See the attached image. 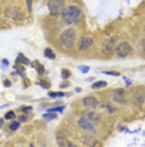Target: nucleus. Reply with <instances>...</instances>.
<instances>
[{
	"instance_id": "nucleus-1",
	"label": "nucleus",
	"mask_w": 145,
	"mask_h": 147,
	"mask_svg": "<svg viewBox=\"0 0 145 147\" xmlns=\"http://www.w3.org/2000/svg\"><path fill=\"white\" fill-rule=\"evenodd\" d=\"M63 20L67 24H75L81 16V10L80 8L76 5H69L67 8H64V10L61 13Z\"/></svg>"
},
{
	"instance_id": "nucleus-2",
	"label": "nucleus",
	"mask_w": 145,
	"mask_h": 147,
	"mask_svg": "<svg viewBox=\"0 0 145 147\" xmlns=\"http://www.w3.org/2000/svg\"><path fill=\"white\" fill-rule=\"evenodd\" d=\"M75 43V30L74 29H67L60 35V44L65 49H70Z\"/></svg>"
},
{
	"instance_id": "nucleus-3",
	"label": "nucleus",
	"mask_w": 145,
	"mask_h": 147,
	"mask_svg": "<svg viewBox=\"0 0 145 147\" xmlns=\"http://www.w3.org/2000/svg\"><path fill=\"white\" fill-rule=\"evenodd\" d=\"M64 8H65L64 0H49L48 1V9L53 15L61 14Z\"/></svg>"
},
{
	"instance_id": "nucleus-4",
	"label": "nucleus",
	"mask_w": 145,
	"mask_h": 147,
	"mask_svg": "<svg viewBox=\"0 0 145 147\" xmlns=\"http://www.w3.org/2000/svg\"><path fill=\"white\" fill-rule=\"evenodd\" d=\"M115 52H116V55L119 57V58H125V57L131 52V47H130L129 43L121 42V43H119V44L116 45Z\"/></svg>"
},
{
	"instance_id": "nucleus-5",
	"label": "nucleus",
	"mask_w": 145,
	"mask_h": 147,
	"mask_svg": "<svg viewBox=\"0 0 145 147\" xmlns=\"http://www.w3.org/2000/svg\"><path fill=\"white\" fill-rule=\"evenodd\" d=\"M116 45H115V39L114 38H109L103 43V47H101V52L106 55L113 54V52L115 51Z\"/></svg>"
},
{
	"instance_id": "nucleus-6",
	"label": "nucleus",
	"mask_w": 145,
	"mask_h": 147,
	"mask_svg": "<svg viewBox=\"0 0 145 147\" xmlns=\"http://www.w3.org/2000/svg\"><path fill=\"white\" fill-rule=\"evenodd\" d=\"M94 44V40L93 38H89V36H81L78 42V49L81 52H85L90 48L91 45Z\"/></svg>"
},
{
	"instance_id": "nucleus-7",
	"label": "nucleus",
	"mask_w": 145,
	"mask_h": 147,
	"mask_svg": "<svg viewBox=\"0 0 145 147\" xmlns=\"http://www.w3.org/2000/svg\"><path fill=\"white\" fill-rule=\"evenodd\" d=\"M78 125H79L80 128H83L84 131H86L89 133H95V128H94L93 123L89 121V119H86V118H80L78 121Z\"/></svg>"
},
{
	"instance_id": "nucleus-8",
	"label": "nucleus",
	"mask_w": 145,
	"mask_h": 147,
	"mask_svg": "<svg viewBox=\"0 0 145 147\" xmlns=\"http://www.w3.org/2000/svg\"><path fill=\"white\" fill-rule=\"evenodd\" d=\"M114 101L118 102V103H125L128 101V96H126V92L124 91L123 88H119L114 92Z\"/></svg>"
},
{
	"instance_id": "nucleus-9",
	"label": "nucleus",
	"mask_w": 145,
	"mask_h": 147,
	"mask_svg": "<svg viewBox=\"0 0 145 147\" xmlns=\"http://www.w3.org/2000/svg\"><path fill=\"white\" fill-rule=\"evenodd\" d=\"M83 105L86 107V108H90V109H94L98 107V99L93 96H88L83 99Z\"/></svg>"
},
{
	"instance_id": "nucleus-10",
	"label": "nucleus",
	"mask_w": 145,
	"mask_h": 147,
	"mask_svg": "<svg viewBox=\"0 0 145 147\" xmlns=\"http://www.w3.org/2000/svg\"><path fill=\"white\" fill-rule=\"evenodd\" d=\"M108 83L105 81H99V82H95L93 83V88L94 89H99V88H103V87H106Z\"/></svg>"
},
{
	"instance_id": "nucleus-11",
	"label": "nucleus",
	"mask_w": 145,
	"mask_h": 147,
	"mask_svg": "<svg viewBox=\"0 0 145 147\" xmlns=\"http://www.w3.org/2000/svg\"><path fill=\"white\" fill-rule=\"evenodd\" d=\"M44 54H45V57H47V58H49V59H54L55 58V53L51 51L50 48H47L44 51Z\"/></svg>"
},
{
	"instance_id": "nucleus-12",
	"label": "nucleus",
	"mask_w": 145,
	"mask_h": 147,
	"mask_svg": "<svg viewBox=\"0 0 145 147\" xmlns=\"http://www.w3.org/2000/svg\"><path fill=\"white\" fill-rule=\"evenodd\" d=\"M58 145L59 146H69V147H71V146H74V143H71V142H69V141H65V140H59Z\"/></svg>"
},
{
	"instance_id": "nucleus-13",
	"label": "nucleus",
	"mask_w": 145,
	"mask_h": 147,
	"mask_svg": "<svg viewBox=\"0 0 145 147\" xmlns=\"http://www.w3.org/2000/svg\"><path fill=\"white\" fill-rule=\"evenodd\" d=\"M19 122H16V121H13L11 123H10V126H9V128L11 129V131H16V129L19 128Z\"/></svg>"
},
{
	"instance_id": "nucleus-14",
	"label": "nucleus",
	"mask_w": 145,
	"mask_h": 147,
	"mask_svg": "<svg viewBox=\"0 0 145 147\" xmlns=\"http://www.w3.org/2000/svg\"><path fill=\"white\" fill-rule=\"evenodd\" d=\"M5 119H13V118H15V113L13 112V111H9V112H6L5 113V117H4Z\"/></svg>"
},
{
	"instance_id": "nucleus-15",
	"label": "nucleus",
	"mask_w": 145,
	"mask_h": 147,
	"mask_svg": "<svg viewBox=\"0 0 145 147\" xmlns=\"http://www.w3.org/2000/svg\"><path fill=\"white\" fill-rule=\"evenodd\" d=\"M49 96L50 97H63L64 93L63 92H49Z\"/></svg>"
},
{
	"instance_id": "nucleus-16",
	"label": "nucleus",
	"mask_w": 145,
	"mask_h": 147,
	"mask_svg": "<svg viewBox=\"0 0 145 147\" xmlns=\"http://www.w3.org/2000/svg\"><path fill=\"white\" fill-rule=\"evenodd\" d=\"M44 118H48V119H54V118H57V115H54V113H53V115H51V112H49V113H47V115H44Z\"/></svg>"
},
{
	"instance_id": "nucleus-17",
	"label": "nucleus",
	"mask_w": 145,
	"mask_h": 147,
	"mask_svg": "<svg viewBox=\"0 0 145 147\" xmlns=\"http://www.w3.org/2000/svg\"><path fill=\"white\" fill-rule=\"evenodd\" d=\"M19 62H21V63H24V64H29V61L25 58L24 55H19Z\"/></svg>"
},
{
	"instance_id": "nucleus-18",
	"label": "nucleus",
	"mask_w": 145,
	"mask_h": 147,
	"mask_svg": "<svg viewBox=\"0 0 145 147\" xmlns=\"http://www.w3.org/2000/svg\"><path fill=\"white\" fill-rule=\"evenodd\" d=\"M61 76H63V78H64V79H67V78H69V76H70V72H69V71H63Z\"/></svg>"
},
{
	"instance_id": "nucleus-19",
	"label": "nucleus",
	"mask_w": 145,
	"mask_h": 147,
	"mask_svg": "<svg viewBox=\"0 0 145 147\" xmlns=\"http://www.w3.org/2000/svg\"><path fill=\"white\" fill-rule=\"evenodd\" d=\"M26 1V5H28V10H29V13L31 11V8H33V5H31V0H25Z\"/></svg>"
},
{
	"instance_id": "nucleus-20",
	"label": "nucleus",
	"mask_w": 145,
	"mask_h": 147,
	"mask_svg": "<svg viewBox=\"0 0 145 147\" xmlns=\"http://www.w3.org/2000/svg\"><path fill=\"white\" fill-rule=\"evenodd\" d=\"M106 74H110V76H119V73L118 72H105Z\"/></svg>"
},
{
	"instance_id": "nucleus-21",
	"label": "nucleus",
	"mask_w": 145,
	"mask_h": 147,
	"mask_svg": "<svg viewBox=\"0 0 145 147\" xmlns=\"http://www.w3.org/2000/svg\"><path fill=\"white\" fill-rule=\"evenodd\" d=\"M19 121H20V122H25L26 121V116H20V117H19Z\"/></svg>"
},
{
	"instance_id": "nucleus-22",
	"label": "nucleus",
	"mask_w": 145,
	"mask_h": 147,
	"mask_svg": "<svg viewBox=\"0 0 145 147\" xmlns=\"http://www.w3.org/2000/svg\"><path fill=\"white\" fill-rule=\"evenodd\" d=\"M5 86H6V87H9V86H10V82L6 81V82H5Z\"/></svg>"
},
{
	"instance_id": "nucleus-23",
	"label": "nucleus",
	"mask_w": 145,
	"mask_h": 147,
	"mask_svg": "<svg viewBox=\"0 0 145 147\" xmlns=\"http://www.w3.org/2000/svg\"><path fill=\"white\" fill-rule=\"evenodd\" d=\"M1 125H3V119H0V127H1Z\"/></svg>"
}]
</instances>
